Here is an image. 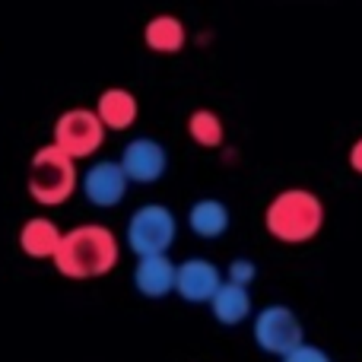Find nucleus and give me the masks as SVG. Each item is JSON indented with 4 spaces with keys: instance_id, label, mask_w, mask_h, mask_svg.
Returning <instances> with one entry per match:
<instances>
[{
    "instance_id": "obj_1",
    "label": "nucleus",
    "mask_w": 362,
    "mask_h": 362,
    "mask_svg": "<svg viewBox=\"0 0 362 362\" xmlns=\"http://www.w3.org/2000/svg\"><path fill=\"white\" fill-rule=\"evenodd\" d=\"M118 264V238L108 226H76V229L64 232L61 248L54 255L57 274L67 280H93V276H105L108 270Z\"/></svg>"
},
{
    "instance_id": "obj_2",
    "label": "nucleus",
    "mask_w": 362,
    "mask_h": 362,
    "mask_svg": "<svg viewBox=\"0 0 362 362\" xmlns=\"http://www.w3.org/2000/svg\"><path fill=\"white\" fill-rule=\"evenodd\" d=\"M264 226L276 242L302 245L312 242L325 229V204L315 191L305 187H286L264 210Z\"/></svg>"
},
{
    "instance_id": "obj_3",
    "label": "nucleus",
    "mask_w": 362,
    "mask_h": 362,
    "mask_svg": "<svg viewBox=\"0 0 362 362\" xmlns=\"http://www.w3.org/2000/svg\"><path fill=\"white\" fill-rule=\"evenodd\" d=\"M76 169L74 159L64 156L54 144L35 150V156L29 159V194L32 200H38L42 206H61L64 200L74 194L76 187Z\"/></svg>"
},
{
    "instance_id": "obj_4",
    "label": "nucleus",
    "mask_w": 362,
    "mask_h": 362,
    "mask_svg": "<svg viewBox=\"0 0 362 362\" xmlns=\"http://www.w3.org/2000/svg\"><path fill=\"white\" fill-rule=\"evenodd\" d=\"M127 248L140 257H159L175 245L178 238V219L169 206L163 204H144L127 219Z\"/></svg>"
},
{
    "instance_id": "obj_5",
    "label": "nucleus",
    "mask_w": 362,
    "mask_h": 362,
    "mask_svg": "<svg viewBox=\"0 0 362 362\" xmlns=\"http://www.w3.org/2000/svg\"><path fill=\"white\" fill-rule=\"evenodd\" d=\"M251 337L270 356H286L296 346L305 344V331H302L299 315L289 305H267L255 315V325H251Z\"/></svg>"
},
{
    "instance_id": "obj_6",
    "label": "nucleus",
    "mask_w": 362,
    "mask_h": 362,
    "mask_svg": "<svg viewBox=\"0 0 362 362\" xmlns=\"http://www.w3.org/2000/svg\"><path fill=\"white\" fill-rule=\"evenodd\" d=\"M102 144H105V124L99 121L95 112H89V108H70V112H64L57 118L54 146L64 156L74 159V163L93 156Z\"/></svg>"
},
{
    "instance_id": "obj_7",
    "label": "nucleus",
    "mask_w": 362,
    "mask_h": 362,
    "mask_svg": "<svg viewBox=\"0 0 362 362\" xmlns=\"http://www.w3.org/2000/svg\"><path fill=\"white\" fill-rule=\"evenodd\" d=\"M127 185H131V181H127L121 163H115V159H99V163L89 165L80 178L83 197H86L93 206H99V210L118 206L127 194Z\"/></svg>"
},
{
    "instance_id": "obj_8",
    "label": "nucleus",
    "mask_w": 362,
    "mask_h": 362,
    "mask_svg": "<svg viewBox=\"0 0 362 362\" xmlns=\"http://www.w3.org/2000/svg\"><path fill=\"white\" fill-rule=\"evenodd\" d=\"M118 163H121V169H124L127 181H134V185H156V181L165 175V169H169L165 146L153 137L131 140Z\"/></svg>"
},
{
    "instance_id": "obj_9",
    "label": "nucleus",
    "mask_w": 362,
    "mask_h": 362,
    "mask_svg": "<svg viewBox=\"0 0 362 362\" xmlns=\"http://www.w3.org/2000/svg\"><path fill=\"white\" fill-rule=\"evenodd\" d=\"M223 274L206 257H187L175 270V293L185 302H210L223 286Z\"/></svg>"
},
{
    "instance_id": "obj_10",
    "label": "nucleus",
    "mask_w": 362,
    "mask_h": 362,
    "mask_svg": "<svg viewBox=\"0 0 362 362\" xmlns=\"http://www.w3.org/2000/svg\"><path fill=\"white\" fill-rule=\"evenodd\" d=\"M175 270L178 264H172L169 255L140 257L137 267H134V286L146 299H163V296H169L175 289Z\"/></svg>"
},
{
    "instance_id": "obj_11",
    "label": "nucleus",
    "mask_w": 362,
    "mask_h": 362,
    "mask_svg": "<svg viewBox=\"0 0 362 362\" xmlns=\"http://www.w3.org/2000/svg\"><path fill=\"white\" fill-rule=\"evenodd\" d=\"M229 206L223 204V200L216 197H200L191 204V210H187V229L194 232L197 238H206V242H213V238H223L226 229H229Z\"/></svg>"
},
{
    "instance_id": "obj_12",
    "label": "nucleus",
    "mask_w": 362,
    "mask_h": 362,
    "mask_svg": "<svg viewBox=\"0 0 362 362\" xmlns=\"http://www.w3.org/2000/svg\"><path fill=\"white\" fill-rule=\"evenodd\" d=\"M61 238H64L61 229H57L48 216H32V219H25L23 229H19V248L29 257H35V261H45V257L54 261L57 248H61Z\"/></svg>"
},
{
    "instance_id": "obj_13",
    "label": "nucleus",
    "mask_w": 362,
    "mask_h": 362,
    "mask_svg": "<svg viewBox=\"0 0 362 362\" xmlns=\"http://www.w3.org/2000/svg\"><path fill=\"white\" fill-rule=\"evenodd\" d=\"M95 115L105 124V131H127V127L137 121V99H134L131 89H105L99 95V105H95Z\"/></svg>"
},
{
    "instance_id": "obj_14",
    "label": "nucleus",
    "mask_w": 362,
    "mask_h": 362,
    "mask_svg": "<svg viewBox=\"0 0 362 362\" xmlns=\"http://www.w3.org/2000/svg\"><path fill=\"white\" fill-rule=\"evenodd\" d=\"M210 312H213V318L226 327L242 325L251 315V293L245 286H235V283H223L219 293L210 299Z\"/></svg>"
},
{
    "instance_id": "obj_15",
    "label": "nucleus",
    "mask_w": 362,
    "mask_h": 362,
    "mask_svg": "<svg viewBox=\"0 0 362 362\" xmlns=\"http://www.w3.org/2000/svg\"><path fill=\"white\" fill-rule=\"evenodd\" d=\"M144 42L159 54H178L185 48V25L178 16H169V13L153 16L144 29Z\"/></svg>"
},
{
    "instance_id": "obj_16",
    "label": "nucleus",
    "mask_w": 362,
    "mask_h": 362,
    "mask_svg": "<svg viewBox=\"0 0 362 362\" xmlns=\"http://www.w3.org/2000/svg\"><path fill=\"white\" fill-rule=\"evenodd\" d=\"M187 134H191V140L200 146H219L223 144V121H219V115L206 112V108H197V112L187 118Z\"/></svg>"
},
{
    "instance_id": "obj_17",
    "label": "nucleus",
    "mask_w": 362,
    "mask_h": 362,
    "mask_svg": "<svg viewBox=\"0 0 362 362\" xmlns=\"http://www.w3.org/2000/svg\"><path fill=\"white\" fill-rule=\"evenodd\" d=\"M255 280H257V264L248 261V257H235V261L226 267V283H235V286L248 289Z\"/></svg>"
},
{
    "instance_id": "obj_18",
    "label": "nucleus",
    "mask_w": 362,
    "mask_h": 362,
    "mask_svg": "<svg viewBox=\"0 0 362 362\" xmlns=\"http://www.w3.org/2000/svg\"><path fill=\"white\" fill-rule=\"evenodd\" d=\"M280 362H334V359H331V353L321 350V346L302 344V346H296L293 353H286V356H283Z\"/></svg>"
},
{
    "instance_id": "obj_19",
    "label": "nucleus",
    "mask_w": 362,
    "mask_h": 362,
    "mask_svg": "<svg viewBox=\"0 0 362 362\" xmlns=\"http://www.w3.org/2000/svg\"><path fill=\"white\" fill-rule=\"evenodd\" d=\"M350 169H353V172H359V175H362V137L350 146Z\"/></svg>"
}]
</instances>
